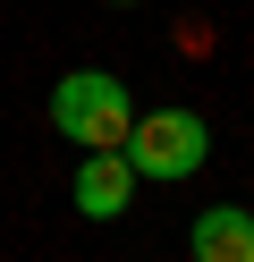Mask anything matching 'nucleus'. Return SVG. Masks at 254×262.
<instances>
[{
    "label": "nucleus",
    "mask_w": 254,
    "mask_h": 262,
    "mask_svg": "<svg viewBox=\"0 0 254 262\" xmlns=\"http://www.w3.org/2000/svg\"><path fill=\"white\" fill-rule=\"evenodd\" d=\"M51 127H60L76 152H119L127 127H135L127 76H110V68H68L60 85H51Z\"/></svg>",
    "instance_id": "obj_1"
},
{
    "label": "nucleus",
    "mask_w": 254,
    "mask_h": 262,
    "mask_svg": "<svg viewBox=\"0 0 254 262\" xmlns=\"http://www.w3.org/2000/svg\"><path fill=\"white\" fill-rule=\"evenodd\" d=\"M127 169L152 178V186H169V178H195L203 161H212V127H203V110H152V119L127 127Z\"/></svg>",
    "instance_id": "obj_2"
},
{
    "label": "nucleus",
    "mask_w": 254,
    "mask_h": 262,
    "mask_svg": "<svg viewBox=\"0 0 254 262\" xmlns=\"http://www.w3.org/2000/svg\"><path fill=\"white\" fill-rule=\"evenodd\" d=\"M127 203H135L127 152H85V161H76V211H85V220H119Z\"/></svg>",
    "instance_id": "obj_3"
},
{
    "label": "nucleus",
    "mask_w": 254,
    "mask_h": 262,
    "mask_svg": "<svg viewBox=\"0 0 254 262\" xmlns=\"http://www.w3.org/2000/svg\"><path fill=\"white\" fill-rule=\"evenodd\" d=\"M186 254H195V262H254V211H246V203H212V211H195Z\"/></svg>",
    "instance_id": "obj_4"
},
{
    "label": "nucleus",
    "mask_w": 254,
    "mask_h": 262,
    "mask_svg": "<svg viewBox=\"0 0 254 262\" xmlns=\"http://www.w3.org/2000/svg\"><path fill=\"white\" fill-rule=\"evenodd\" d=\"M110 9H135V0H110Z\"/></svg>",
    "instance_id": "obj_5"
}]
</instances>
